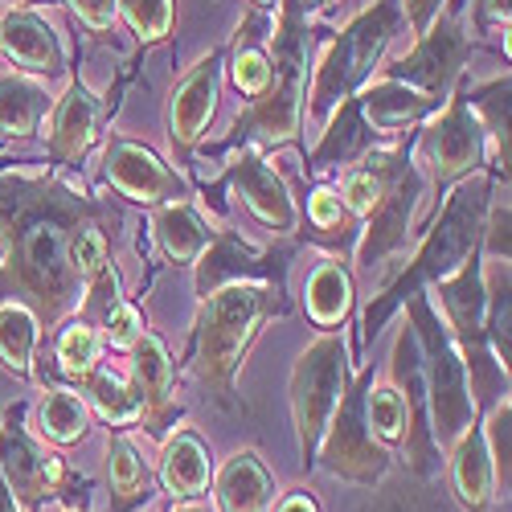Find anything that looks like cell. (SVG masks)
<instances>
[{
    "label": "cell",
    "instance_id": "obj_1",
    "mask_svg": "<svg viewBox=\"0 0 512 512\" xmlns=\"http://www.w3.org/2000/svg\"><path fill=\"white\" fill-rule=\"evenodd\" d=\"M87 222H123V209L70 181L66 168L0 160V304L33 308L46 340L82 304L70 238Z\"/></svg>",
    "mask_w": 512,
    "mask_h": 512
},
{
    "label": "cell",
    "instance_id": "obj_2",
    "mask_svg": "<svg viewBox=\"0 0 512 512\" xmlns=\"http://www.w3.org/2000/svg\"><path fill=\"white\" fill-rule=\"evenodd\" d=\"M496 189H500V181L488 173V168L484 173H472V177L455 181L447 189L443 209H435V222L422 230V242L414 246L406 267L365 304L361 328H357V340L349 345V353H361L365 345H373L377 332L394 320V312L410 300V295L435 287L439 279H447L451 271H459L467 259H472V254L480 250L484 218H488V205H492Z\"/></svg>",
    "mask_w": 512,
    "mask_h": 512
},
{
    "label": "cell",
    "instance_id": "obj_3",
    "mask_svg": "<svg viewBox=\"0 0 512 512\" xmlns=\"http://www.w3.org/2000/svg\"><path fill=\"white\" fill-rule=\"evenodd\" d=\"M287 312V287L271 283H226L197 300L185 369L218 410H246V402L238 398V373L246 365V353L259 332Z\"/></svg>",
    "mask_w": 512,
    "mask_h": 512
},
{
    "label": "cell",
    "instance_id": "obj_4",
    "mask_svg": "<svg viewBox=\"0 0 512 512\" xmlns=\"http://www.w3.org/2000/svg\"><path fill=\"white\" fill-rule=\"evenodd\" d=\"M271 82L259 99H250V107L230 123V132L222 144H213V156H230L238 148H283L300 144L304 127V99H308V50H312V29L308 13L300 0H279V17L271 21Z\"/></svg>",
    "mask_w": 512,
    "mask_h": 512
},
{
    "label": "cell",
    "instance_id": "obj_5",
    "mask_svg": "<svg viewBox=\"0 0 512 512\" xmlns=\"http://www.w3.org/2000/svg\"><path fill=\"white\" fill-rule=\"evenodd\" d=\"M418 136H422V127H414V132H406L390 144H377L361 156L377 173L381 189H377L373 209L361 218V234H357V250H353L357 271H377L381 263L398 259L414 238L418 209L426 201V177L418 168Z\"/></svg>",
    "mask_w": 512,
    "mask_h": 512
},
{
    "label": "cell",
    "instance_id": "obj_6",
    "mask_svg": "<svg viewBox=\"0 0 512 512\" xmlns=\"http://www.w3.org/2000/svg\"><path fill=\"white\" fill-rule=\"evenodd\" d=\"M402 29H406V17H402L398 0H373V5H365L345 29H336L328 37L324 54L316 58L312 74H308L304 119L324 127L332 107L345 103L349 95H357L377 74L381 58H386V50H390V41Z\"/></svg>",
    "mask_w": 512,
    "mask_h": 512
},
{
    "label": "cell",
    "instance_id": "obj_7",
    "mask_svg": "<svg viewBox=\"0 0 512 512\" xmlns=\"http://www.w3.org/2000/svg\"><path fill=\"white\" fill-rule=\"evenodd\" d=\"M406 324L414 332L418 361H422V386H426V418H431L435 447L447 455V447L467 431L472 422H480L472 390H467V369L455 349V340L447 324L439 320V308L431 304V295H410L402 304Z\"/></svg>",
    "mask_w": 512,
    "mask_h": 512
},
{
    "label": "cell",
    "instance_id": "obj_8",
    "mask_svg": "<svg viewBox=\"0 0 512 512\" xmlns=\"http://www.w3.org/2000/svg\"><path fill=\"white\" fill-rule=\"evenodd\" d=\"M25 410V402H13L0 418V476H5L13 500L21 504V512H41L50 500L91 512L95 480L78 476L58 451L37 443L25 426Z\"/></svg>",
    "mask_w": 512,
    "mask_h": 512
},
{
    "label": "cell",
    "instance_id": "obj_9",
    "mask_svg": "<svg viewBox=\"0 0 512 512\" xmlns=\"http://www.w3.org/2000/svg\"><path fill=\"white\" fill-rule=\"evenodd\" d=\"M349 340L345 332H320L312 345L300 353L291 369V422H295V443H300V467L304 476L316 467V447L324 426L340 402V394L349 390L353 365H349Z\"/></svg>",
    "mask_w": 512,
    "mask_h": 512
},
{
    "label": "cell",
    "instance_id": "obj_10",
    "mask_svg": "<svg viewBox=\"0 0 512 512\" xmlns=\"http://www.w3.org/2000/svg\"><path fill=\"white\" fill-rule=\"evenodd\" d=\"M373 381H377V369L361 365V373L349 381V390L340 394L316 447V467L357 488H377L394 463V451L369 431V418H365V394Z\"/></svg>",
    "mask_w": 512,
    "mask_h": 512
},
{
    "label": "cell",
    "instance_id": "obj_11",
    "mask_svg": "<svg viewBox=\"0 0 512 512\" xmlns=\"http://www.w3.org/2000/svg\"><path fill=\"white\" fill-rule=\"evenodd\" d=\"M467 62H472V33H467L463 21V0H447L435 13V21L414 37V50L390 66H377V74L398 78L418 95H426L435 107H443L447 95L455 91V82L467 74Z\"/></svg>",
    "mask_w": 512,
    "mask_h": 512
},
{
    "label": "cell",
    "instance_id": "obj_12",
    "mask_svg": "<svg viewBox=\"0 0 512 512\" xmlns=\"http://www.w3.org/2000/svg\"><path fill=\"white\" fill-rule=\"evenodd\" d=\"M300 254V238H275L271 246H250L234 230H213L209 246L201 250V259L193 263V295L218 291L226 283H271L287 287L291 263Z\"/></svg>",
    "mask_w": 512,
    "mask_h": 512
},
{
    "label": "cell",
    "instance_id": "obj_13",
    "mask_svg": "<svg viewBox=\"0 0 512 512\" xmlns=\"http://www.w3.org/2000/svg\"><path fill=\"white\" fill-rule=\"evenodd\" d=\"M418 148H426V156H431L439 193H447L455 181L472 177V173H484L488 168V140H484V127H480L476 111L467 107L463 78L455 82V91L447 95V103L422 123Z\"/></svg>",
    "mask_w": 512,
    "mask_h": 512
},
{
    "label": "cell",
    "instance_id": "obj_14",
    "mask_svg": "<svg viewBox=\"0 0 512 512\" xmlns=\"http://www.w3.org/2000/svg\"><path fill=\"white\" fill-rule=\"evenodd\" d=\"M222 189H230L238 197V205L263 230H275V238H291L295 230H300V205H295L291 189L283 185V177L275 173L263 152H254V148L230 152L226 173L213 185H205V197L222 193Z\"/></svg>",
    "mask_w": 512,
    "mask_h": 512
},
{
    "label": "cell",
    "instance_id": "obj_15",
    "mask_svg": "<svg viewBox=\"0 0 512 512\" xmlns=\"http://www.w3.org/2000/svg\"><path fill=\"white\" fill-rule=\"evenodd\" d=\"M222 66H226V46L201 54L177 78L173 95H168V148H173L177 164H189L201 140L209 136V123L218 115V95H222Z\"/></svg>",
    "mask_w": 512,
    "mask_h": 512
},
{
    "label": "cell",
    "instance_id": "obj_16",
    "mask_svg": "<svg viewBox=\"0 0 512 512\" xmlns=\"http://www.w3.org/2000/svg\"><path fill=\"white\" fill-rule=\"evenodd\" d=\"M115 115V103L95 95L87 87V78H82L78 70L70 74L66 82V95L54 99L50 107V127H46V160L54 168H78L82 160H87L95 152V144L103 140V127L107 119Z\"/></svg>",
    "mask_w": 512,
    "mask_h": 512
},
{
    "label": "cell",
    "instance_id": "obj_17",
    "mask_svg": "<svg viewBox=\"0 0 512 512\" xmlns=\"http://www.w3.org/2000/svg\"><path fill=\"white\" fill-rule=\"evenodd\" d=\"M103 185L136 205H164V201H185L193 197V185L173 164H164L148 144H136L127 136H111L103 148Z\"/></svg>",
    "mask_w": 512,
    "mask_h": 512
},
{
    "label": "cell",
    "instance_id": "obj_18",
    "mask_svg": "<svg viewBox=\"0 0 512 512\" xmlns=\"http://www.w3.org/2000/svg\"><path fill=\"white\" fill-rule=\"evenodd\" d=\"M390 381L398 386L402 402H406V431H402V459L418 480H431L439 467H443V451L435 447L431 435V418H426V386H422V361H418V345H414V332L402 320L398 336H394V349H390Z\"/></svg>",
    "mask_w": 512,
    "mask_h": 512
},
{
    "label": "cell",
    "instance_id": "obj_19",
    "mask_svg": "<svg viewBox=\"0 0 512 512\" xmlns=\"http://www.w3.org/2000/svg\"><path fill=\"white\" fill-rule=\"evenodd\" d=\"M132 390L140 398V426L152 435V439H168L177 431V418H181V406L173 398L177 390V369H173V357H168V345L144 328V336L132 345Z\"/></svg>",
    "mask_w": 512,
    "mask_h": 512
},
{
    "label": "cell",
    "instance_id": "obj_20",
    "mask_svg": "<svg viewBox=\"0 0 512 512\" xmlns=\"http://www.w3.org/2000/svg\"><path fill=\"white\" fill-rule=\"evenodd\" d=\"M0 50H5V58L21 74H33V78L37 74L54 78L66 70V50L58 29L29 5H9L0 13Z\"/></svg>",
    "mask_w": 512,
    "mask_h": 512
},
{
    "label": "cell",
    "instance_id": "obj_21",
    "mask_svg": "<svg viewBox=\"0 0 512 512\" xmlns=\"http://www.w3.org/2000/svg\"><path fill=\"white\" fill-rule=\"evenodd\" d=\"M377 144H381V136L365 123L357 95H349L345 103H336L332 115L324 119V132H320L316 148L304 152V177L320 181L324 173H332V168H349Z\"/></svg>",
    "mask_w": 512,
    "mask_h": 512
},
{
    "label": "cell",
    "instance_id": "obj_22",
    "mask_svg": "<svg viewBox=\"0 0 512 512\" xmlns=\"http://www.w3.org/2000/svg\"><path fill=\"white\" fill-rule=\"evenodd\" d=\"M357 103H361L365 123L381 140H398V136L414 132V127H422L439 111L426 95H418L414 87H406V82H398V78H386V74H373L357 91Z\"/></svg>",
    "mask_w": 512,
    "mask_h": 512
},
{
    "label": "cell",
    "instance_id": "obj_23",
    "mask_svg": "<svg viewBox=\"0 0 512 512\" xmlns=\"http://www.w3.org/2000/svg\"><path fill=\"white\" fill-rule=\"evenodd\" d=\"M304 316L312 320V328L320 332H340L353 312H357V279L353 267L336 254H324V259L308 271L304 279Z\"/></svg>",
    "mask_w": 512,
    "mask_h": 512
},
{
    "label": "cell",
    "instance_id": "obj_24",
    "mask_svg": "<svg viewBox=\"0 0 512 512\" xmlns=\"http://www.w3.org/2000/svg\"><path fill=\"white\" fill-rule=\"evenodd\" d=\"M357 234H361V222L345 209L340 193H336L332 185L316 181L312 193H308V201H304V209H300V230H295L300 246L316 242V246H324L328 254H336V259L353 263Z\"/></svg>",
    "mask_w": 512,
    "mask_h": 512
},
{
    "label": "cell",
    "instance_id": "obj_25",
    "mask_svg": "<svg viewBox=\"0 0 512 512\" xmlns=\"http://www.w3.org/2000/svg\"><path fill=\"white\" fill-rule=\"evenodd\" d=\"M271 21L263 9H250L234 37H230V46H226V66L222 74H230V87L242 95V99H259L267 91V82H271Z\"/></svg>",
    "mask_w": 512,
    "mask_h": 512
},
{
    "label": "cell",
    "instance_id": "obj_26",
    "mask_svg": "<svg viewBox=\"0 0 512 512\" xmlns=\"http://www.w3.org/2000/svg\"><path fill=\"white\" fill-rule=\"evenodd\" d=\"M213 500L218 512H271L275 508V476L259 459V451H234L218 472H213Z\"/></svg>",
    "mask_w": 512,
    "mask_h": 512
},
{
    "label": "cell",
    "instance_id": "obj_27",
    "mask_svg": "<svg viewBox=\"0 0 512 512\" xmlns=\"http://www.w3.org/2000/svg\"><path fill=\"white\" fill-rule=\"evenodd\" d=\"M213 480V455L197 431H173L160 447L156 484L173 500H201Z\"/></svg>",
    "mask_w": 512,
    "mask_h": 512
},
{
    "label": "cell",
    "instance_id": "obj_28",
    "mask_svg": "<svg viewBox=\"0 0 512 512\" xmlns=\"http://www.w3.org/2000/svg\"><path fill=\"white\" fill-rule=\"evenodd\" d=\"M463 95H467V107L476 111L480 127H484V140H488V173L508 185V173H512V136H508V95H512V82H508V70L492 82H472L463 74Z\"/></svg>",
    "mask_w": 512,
    "mask_h": 512
},
{
    "label": "cell",
    "instance_id": "obj_29",
    "mask_svg": "<svg viewBox=\"0 0 512 512\" xmlns=\"http://www.w3.org/2000/svg\"><path fill=\"white\" fill-rule=\"evenodd\" d=\"M451 463V492L463 512H488L496 504V480H492V459L484 447L480 422H472L467 431L447 447Z\"/></svg>",
    "mask_w": 512,
    "mask_h": 512
},
{
    "label": "cell",
    "instance_id": "obj_30",
    "mask_svg": "<svg viewBox=\"0 0 512 512\" xmlns=\"http://www.w3.org/2000/svg\"><path fill=\"white\" fill-rule=\"evenodd\" d=\"M152 238L160 246V259L168 267H193L201 250L213 238V226L197 213L193 197L185 201H164L152 209Z\"/></svg>",
    "mask_w": 512,
    "mask_h": 512
},
{
    "label": "cell",
    "instance_id": "obj_31",
    "mask_svg": "<svg viewBox=\"0 0 512 512\" xmlns=\"http://www.w3.org/2000/svg\"><path fill=\"white\" fill-rule=\"evenodd\" d=\"M50 361L54 365H37L33 377L50 381V386H54V381H66V386L74 390L91 369L103 365V336H99V328H91L87 320H78V316L62 320L54 328V340H50Z\"/></svg>",
    "mask_w": 512,
    "mask_h": 512
},
{
    "label": "cell",
    "instance_id": "obj_32",
    "mask_svg": "<svg viewBox=\"0 0 512 512\" xmlns=\"http://www.w3.org/2000/svg\"><path fill=\"white\" fill-rule=\"evenodd\" d=\"M54 99L33 74H0V140H29L41 132Z\"/></svg>",
    "mask_w": 512,
    "mask_h": 512
},
{
    "label": "cell",
    "instance_id": "obj_33",
    "mask_svg": "<svg viewBox=\"0 0 512 512\" xmlns=\"http://www.w3.org/2000/svg\"><path fill=\"white\" fill-rule=\"evenodd\" d=\"M107 480H111V512H136L152 496V467L123 431H115L107 443Z\"/></svg>",
    "mask_w": 512,
    "mask_h": 512
},
{
    "label": "cell",
    "instance_id": "obj_34",
    "mask_svg": "<svg viewBox=\"0 0 512 512\" xmlns=\"http://www.w3.org/2000/svg\"><path fill=\"white\" fill-rule=\"evenodd\" d=\"M37 435L46 439L50 447H74L91 435V406L78 390L70 386H54L41 394L37 406Z\"/></svg>",
    "mask_w": 512,
    "mask_h": 512
},
{
    "label": "cell",
    "instance_id": "obj_35",
    "mask_svg": "<svg viewBox=\"0 0 512 512\" xmlns=\"http://www.w3.org/2000/svg\"><path fill=\"white\" fill-rule=\"evenodd\" d=\"M41 340L46 336H41V324H37L33 308H25L17 300L0 304V369H5L9 377H21V381L33 377Z\"/></svg>",
    "mask_w": 512,
    "mask_h": 512
},
{
    "label": "cell",
    "instance_id": "obj_36",
    "mask_svg": "<svg viewBox=\"0 0 512 512\" xmlns=\"http://www.w3.org/2000/svg\"><path fill=\"white\" fill-rule=\"evenodd\" d=\"M82 398H87L91 414H99L111 431H127V426H140V398L132 390V381L119 377L115 369H91L87 377L74 386Z\"/></svg>",
    "mask_w": 512,
    "mask_h": 512
},
{
    "label": "cell",
    "instance_id": "obj_37",
    "mask_svg": "<svg viewBox=\"0 0 512 512\" xmlns=\"http://www.w3.org/2000/svg\"><path fill=\"white\" fill-rule=\"evenodd\" d=\"M480 431H484V447L492 459V480H496V496L508 500L512 488V402L500 398L492 410L480 414Z\"/></svg>",
    "mask_w": 512,
    "mask_h": 512
},
{
    "label": "cell",
    "instance_id": "obj_38",
    "mask_svg": "<svg viewBox=\"0 0 512 512\" xmlns=\"http://www.w3.org/2000/svg\"><path fill=\"white\" fill-rule=\"evenodd\" d=\"M115 13L127 21V29H132L140 54L160 46V41H168V33H173V0H115Z\"/></svg>",
    "mask_w": 512,
    "mask_h": 512
},
{
    "label": "cell",
    "instance_id": "obj_39",
    "mask_svg": "<svg viewBox=\"0 0 512 512\" xmlns=\"http://www.w3.org/2000/svg\"><path fill=\"white\" fill-rule=\"evenodd\" d=\"M365 418H369V431L386 443V447H398L402 443V431H406V402L398 394L394 381H373L369 394H365Z\"/></svg>",
    "mask_w": 512,
    "mask_h": 512
},
{
    "label": "cell",
    "instance_id": "obj_40",
    "mask_svg": "<svg viewBox=\"0 0 512 512\" xmlns=\"http://www.w3.org/2000/svg\"><path fill=\"white\" fill-rule=\"evenodd\" d=\"M144 312H140V304L136 300H123L103 316V324H99V336H103V345H111V349H119V353H132V345L144 336Z\"/></svg>",
    "mask_w": 512,
    "mask_h": 512
},
{
    "label": "cell",
    "instance_id": "obj_41",
    "mask_svg": "<svg viewBox=\"0 0 512 512\" xmlns=\"http://www.w3.org/2000/svg\"><path fill=\"white\" fill-rule=\"evenodd\" d=\"M377 189H381L377 173H373L365 160H357V164H349L345 173H340V189L336 193H340V201H345V209L361 222L365 213L373 209V201H377Z\"/></svg>",
    "mask_w": 512,
    "mask_h": 512
},
{
    "label": "cell",
    "instance_id": "obj_42",
    "mask_svg": "<svg viewBox=\"0 0 512 512\" xmlns=\"http://www.w3.org/2000/svg\"><path fill=\"white\" fill-rule=\"evenodd\" d=\"M508 226H512L508 193H504V197L496 193L492 205H488V218H484V238H480V254H484V259L508 263V254H512V234H508Z\"/></svg>",
    "mask_w": 512,
    "mask_h": 512
},
{
    "label": "cell",
    "instance_id": "obj_43",
    "mask_svg": "<svg viewBox=\"0 0 512 512\" xmlns=\"http://www.w3.org/2000/svg\"><path fill=\"white\" fill-rule=\"evenodd\" d=\"M62 5L87 25L91 33H111L115 29V0H62Z\"/></svg>",
    "mask_w": 512,
    "mask_h": 512
},
{
    "label": "cell",
    "instance_id": "obj_44",
    "mask_svg": "<svg viewBox=\"0 0 512 512\" xmlns=\"http://www.w3.org/2000/svg\"><path fill=\"white\" fill-rule=\"evenodd\" d=\"M508 21H512V0H472L476 33H488V29H504L508 33Z\"/></svg>",
    "mask_w": 512,
    "mask_h": 512
},
{
    "label": "cell",
    "instance_id": "obj_45",
    "mask_svg": "<svg viewBox=\"0 0 512 512\" xmlns=\"http://www.w3.org/2000/svg\"><path fill=\"white\" fill-rule=\"evenodd\" d=\"M398 5H402V17H406L410 37H418L426 25L435 21V13L447 5V0H398Z\"/></svg>",
    "mask_w": 512,
    "mask_h": 512
},
{
    "label": "cell",
    "instance_id": "obj_46",
    "mask_svg": "<svg viewBox=\"0 0 512 512\" xmlns=\"http://www.w3.org/2000/svg\"><path fill=\"white\" fill-rule=\"evenodd\" d=\"M275 512H324V508H320V500H316L312 492H287V496L275 504Z\"/></svg>",
    "mask_w": 512,
    "mask_h": 512
},
{
    "label": "cell",
    "instance_id": "obj_47",
    "mask_svg": "<svg viewBox=\"0 0 512 512\" xmlns=\"http://www.w3.org/2000/svg\"><path fill=\"white\" fill-rule=\"evenodd\" d=\"M0 512H21V504L13 500V492H9V484H5V476H0Z\"/></svg>",
    "mask_w": 512,
    "mask_h": 512
},
{
    "label": "cell",
    "instance_id": "obj_48",
    "mask_svg": "<svg viewBox=\"0 0 512 512\" xmlns=\"http://www.w3.org/2000/svg\"><path fill=\"white\" fill-rule=\"evenodd\" d=\"M168 512H205V504L201 500H173V508Z\"/></svg>",
    "mask_w": 512,
    "mask_h": 512
},
{
    "label": "cell",
    "instance_id": "obj_49",
    "mask_svg": "<svg viewBox=\"0 0 512 512\" xmlns=\"http://www.w3.org/2000/svg\"><path fill=\"white\" fill-rule=\"evenodd\" d=\"M304 5V13H316V9H324V5H332V0H300Z\"/></svg>",
    "mask_w": 512,
    "mask_h": 512
},
{
    "label": "cell",
    "instance_id": "obj_50",
    "mask_svg": "<svg viewBox=\"0 0 512 512\" xmlns=\"http://www.w3.org/2000/svg\"><path fill=\"white\" fill-rule=\"evenodd\" d=\"M271 5H279V0H250V9H263V13H267Z\"/></svg>",
    "mask_w": 512,
    "mask_h": 512
},
{
    "label": "cell",
    "instance_id": "obj_51",
    "mask_svg": "<svg viewBox=\"0 0 512 512\" xmlns=\"http://www.w3.org/2000/svg\"><path fill=\"white\" fill-rule=\"evenodd\" d=\"M66 512H78V508H66Z\"/></svg>",
    "mask_w": 512,
    "mask_h": 512
}]
</instances>
